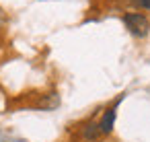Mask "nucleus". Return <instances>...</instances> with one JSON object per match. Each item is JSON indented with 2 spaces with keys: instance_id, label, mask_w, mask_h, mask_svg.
<instances>
[{
  "instance_id": "1",
  "label": "nucleus",
  "mask_w": 150,
  "mask_h": 142,
  "mask_svg": "<svg viewBox=\"0 0 150 142\" xmlns=\"http://www.w3.org/2000/svg\"><path fill=\"white\" fill-rule=\"evenodd\" d=\"M123 23H125L127 31L136 37H146L150 31V19L144 13H125Z\"/></svg>"
},
{
  "instance_id": "2",
  "label": "nucleus",
  "mask_w": 150,
  "mask_h": 142,
  "mask_svg": "<svg viewBox=\"0 0 150 142\" xmlns=\"http://www.w3.org/2000/svg\"><path fill=\"white\" fill-rule=\"evenodd\" d=\"M121 99H123V97H119L111 107L105 109V113H103V117H101V121H99V130H101V134H109V132L113 130V124H115V109H117V103H119Z\"/></svg>"
},
{
  "instance_id": "3",
  "label": "nucleus",
  "mask_w": 150,
  "mask_h": 142,
  "mask_svg": "<svg viewBox=\"0 0 150 142\" xmlns=\"http://www.w3.org/2000/svg\"><path fill=\"white\" fill-rule=\"evenodd\" d=\"M101 136V130H99V124L97 121H91L84 126V138L86 140H97Z\"/></svg>"
},
{
  "instance_id": "4",
  "label": "nucleus",
  "mask_w": 150,
  "mask_h": 142,
  "mask_svg": "<svg viewBox=\"0 0 150 142\" xmlns=\"http://www.w3.org/2000/svg\"><path fill=\"white\" fill-rule=\"evenodd\" d=\"M138 4H140L142 9H146V11H150V0H138Z\"/></svg>"
}]
</instances>
